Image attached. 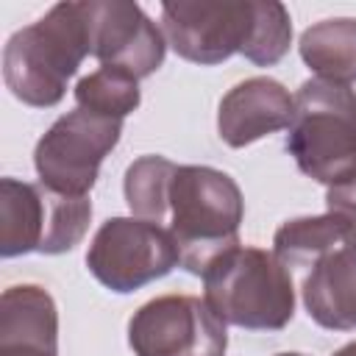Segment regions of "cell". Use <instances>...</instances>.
I'll return each mask as SVG.
<instances>
[{
    "instance_id": "cell-1",
    "label": "cell",
    "mask_w": 356,
    "mask_h": 356,
    "mask_svg": "<svg viewBox=\"0 0 356 356\" xmlns=\"http://www.w3.org/2000/svg\"><path fill=\"white\" fill-rule=\"evenodd\" d=\"M164 36L192 64H220L242 53L259 67L284 58L292 42V22L275 0H200L164 3Z\"/></svg>"
},
{
    "instance_id": "cell-2",
    "label": "cell",
    "mask_w": 356,
    "mask_h": 356,
    "mask_svg": "<svg viewBox=\"0 0 356 356\" xmlns=\"http://www.w3.org/2000/svg\"><path fill=\"white\" fill-rule=\"evenodd\" d=\"M95 56V0L56 3L44 17L11 33L3 50V81L33 108L56 106L81 61Z\"/></svg>"
},
{
    "instance_id": "cell-3",
    "label": "cell",
    "mask_w": 356,
    "mask_h": 356,
    "mask_svg": "<svg viewBox=\"0 0 356 356\" xmlns=\"http://www.w3.org/2000/svg\"><path fill=\"white\" fill-rule=\"evenodd\" d=\"M245 200L236 181L214 167L178 164L167 192L164 228L172 234L181 267L192 275L203 270L228 248L239 245V222Z\"/></svg>"
},
{
    "instance_id": "cell-4",
    "label": "cell",
    "mask_w": 356,
    "mask_h": 356,
    "mask_svg": "<svg viewBox=\"0 0 356 356\" xmlns=\"http://www.w3.org/2000/svg\"><path fill=\"white\" fill-rule=\"evenodd\" d=\"M203 300L225 323L248 331H278L295 314L292 273L273 250L234 245L203 270Z\"/></svg>"
},
{
    "instance_id": "cell-5",
    "label": "cell",
    "mask_w": 356,
    "mask_h": 356,
    "mask_svg": "<svg viewBox=\"0 0 356 356\" xmlns=\"http://www.w3.org/2000/svg\"><path fill=\"white\" fill-rule=\"evenodd\" d=\"M286 150L298 170L325 186L356 178V92L309 78L295 92Z\"/></svg>"
},
{
    "instance_id": "cell-6",
    "label": "cell",
    "mask_w": 356,
    "mask_h": 356,
    "mask_svg": "<svg viewBox=\"0 0 356 356\" xmlns=\"http://www.w3.org/2000/svg\"><path fill=\"white\" fill-rule=\"evenodd\" d=\"M92 220V200L53 192L44 184L3 178L0 181V256L67 253Z\"/></svg>"
},
{
    "instance_id": "cell-7",
    "label": "cell",
    "mask_w": 356,
    "mask_h": 356,
    "mask_svg": "<svg viewBox=\"0 0 356 356\" xmlns=\"http://www.w3.org/2000/svg\"><path fill=\"white\" fill-rule=\"evenodd\" d=\"M120 134L122 120L100 117L86 108L58 117L33 150L39 184L61 195L86 197L97 181L103 159L120 142Z\"/></svg>"
},
{
    "instance_id": "cell-8",
    "label": "cell",
    "mask_w": 356,
    "mask_h": 356,
    "mask_svg": "<svg viewBox=\"0 0 356 356\" xmlns=\"http://www.w3.org/2000/svg\"><path fill=\"white\" fill-rule=\"evenodd\" d=\"M181 264L172 234L139 217L106 220L86 250L89 273L111 292H134Z\"/></svg>"
},
{
    "instance_id": "cell-9",
    "label": "cell",
    "mask_w": 356,
    "mask_h": 356,
    "mask_svg": "<svg viewBox=\"0 0 356 356\" xmlns=\"http://www.w3.org/2000/svg\"><path fill=\"white\" fill-rule=\"evenodd\" d=\"M136 356H225V323L195 295H161L139 306L128 323Z\"/></svg>"
},
{
    "instance_id": "cell-10",
    "label": "cell",
    "mask_w": 356,
    "mask_h": 356,
    "mask_svg": "<svg viewBox=\"0 0 356 356\" xmlns=\"http://www.w3.org/2000/svg\"><path fill=\"white\" fill-rule=\"evenodd\" d=\"M164 33L136 3L95 0V58L134 78L153 75L164 61Z\"/></svg>"
},
{
    "instance_id": "cell-11",
    "label": "cell",
    "mask_w": 356,
    "mask_h": 356,
    "mask_svg": "<svg viewBox=\"0 0 356 356\" xmlns=\"http://www.w3.org/2000/svg\"><path fill=\"white\" fill-rule=\"evenodd\" d=\"M295 114V95L284 83L256 75L236 83L217 111V134L228 147H245L267 134L289 128Z\"/></svg>"
},
{
    "instance_id": "cell-12",
    "label": "cell",
    "mask_w": 356,
    "mask_h": 356,
    "mask_svg": "<svg viewBox=\"0 0 356 356\" xmlns=\"http://www.w3.org/2000/svg\"><path fill=\"white\" fill-rule=\"evenodd\" d=\"M303 306L309 317L334 331L356 328V239L331 248L303 273Z\"/></svg>"
},
{
    "instance_id": "cell-13",
    "label": "cell",
    "mask_w": 356,
    "mask_h": 356,
    "mask_svg": "<svg viewBox=\"0 0 356 356\" xmlns=\"http://www.w3.org/2000/svg\"><path fill=\"white\" fill-rule=\"evenodd\" d=\"M0 342H31L58 350V312L42 286L19 284L3 292Z\"/></svg>"
},
{
    "instance_id": "cell-14",
    "label": "cell",
    "mask_w": 356,
    "mask_h": 356,
    "mask_svg": "<svg viewBox=\"0 0 356 356\" xmlns=\"http://www.w3.org/2000/svg\"><path fill=\"white\" fill-rule=\"evenodd\" d=\"M300 58L314 78L350 86L356 81V19L337 17L306 28L300 36Z\"/></svg>"
},
{
    "instance_id": "cell-15",
    "label": "cell",
    "mask_w": 356,
    "mask_h": 356,
    "mask_svg": "<svg viewBox=\"0 0 356 356\" xmlns=\"http://www.w3.org/2000/svg\"><path fill=\"white\" fill-rule=\"evenodd\" d=\"M350 228L331 211L317 217H295L286 220L275 236H273V253L275 259L292 273V270H309L317 259H323L331 248L350 242Z\"/></svg>"
},
{
    "instance_id": "cell-16",
    "label": "cell",
    "mask_w": 356,
    "mask_h": 356,
    "mask_svg": "<svg viewBox=\"0 0 356 356\" xmlns=\"http://www.w3.org/2000/svg\"><path fill=\"white\" fill-rule=\"evenodd\" d=\"M178 164H172L164 156H142L125 170V203L131 209V217L156 222L164 228L167 217V192L170 181Z\"/></svg>"
},
{
    "instance_id": "cell-17",
    "label": "cell",
    "mask_w": 356,
    "mask_h": 356,
    "mask_svg": "<svg viewBox=\"0 0 356 356\" xmlns=\"http://www.w3.org/2000/svg\"><path fill=\"white\" fill-rule=\"evenodd\" d=\"M139 78L117 67H97L75 83V103L100 117L122 120L139 106Z\"/></svg>"
},
{
    "instance_id": "cell-18",
    "label": "cell",
    "mask_w": 356,
    "mask_h": 356,
    "mask_svg": "<svg viewBox=\"0 0 356 356\" xmlns=\"http://www.w3.org/2000/svg\"><path fill=\"white\" fill-rule=\"evenodd\" d=\"M325 211L337 214L350 228V234L356 239V178L345 181V184H337V186H328V192H325Z\"/></svg>"
},
{
    "instance_id": "cell-19",
    "label": "cell",
    "mask_w": 356,
    "mask_h": 356,
    "mask_svg": "<svg viewBox=\"0 0 356 356\" xmlns=\"http://www.w3.org/2000/svg\"><path fill=\"white\" fill-rule=\"evenodd\" d=\"M0 356H58V350L31 342H0Z\"/></svg>"
},
{
    "instance_id": "cell-20",
    "label": "cell",
    "mask_w": 356,
    "mask_h": 356,
    "mask_svg": "<svg viewBox=\"0 0 356 356\" xmlns=\"http://www.w3.org/2000/svg\"><path fill=\"white\" fill-rule=\"evenodd\" d=\"M334 356H356V342H348V345H342Z\"/></svg>"
},
{
    "instance_id": "cell-21",
    "label": "cell",
    "mask_w": 356,
    "mask_h": 356,
    "mask_svg": "<svg viewBox=\"0 0 356 356\" xmlns=\"http://www.w3.org/2000/svg\"><path fill=\"white\" fill-rule=\"evenodd\" d=\"M275 356H303V353H275Z\"/></svg>"
}]
</instances>
